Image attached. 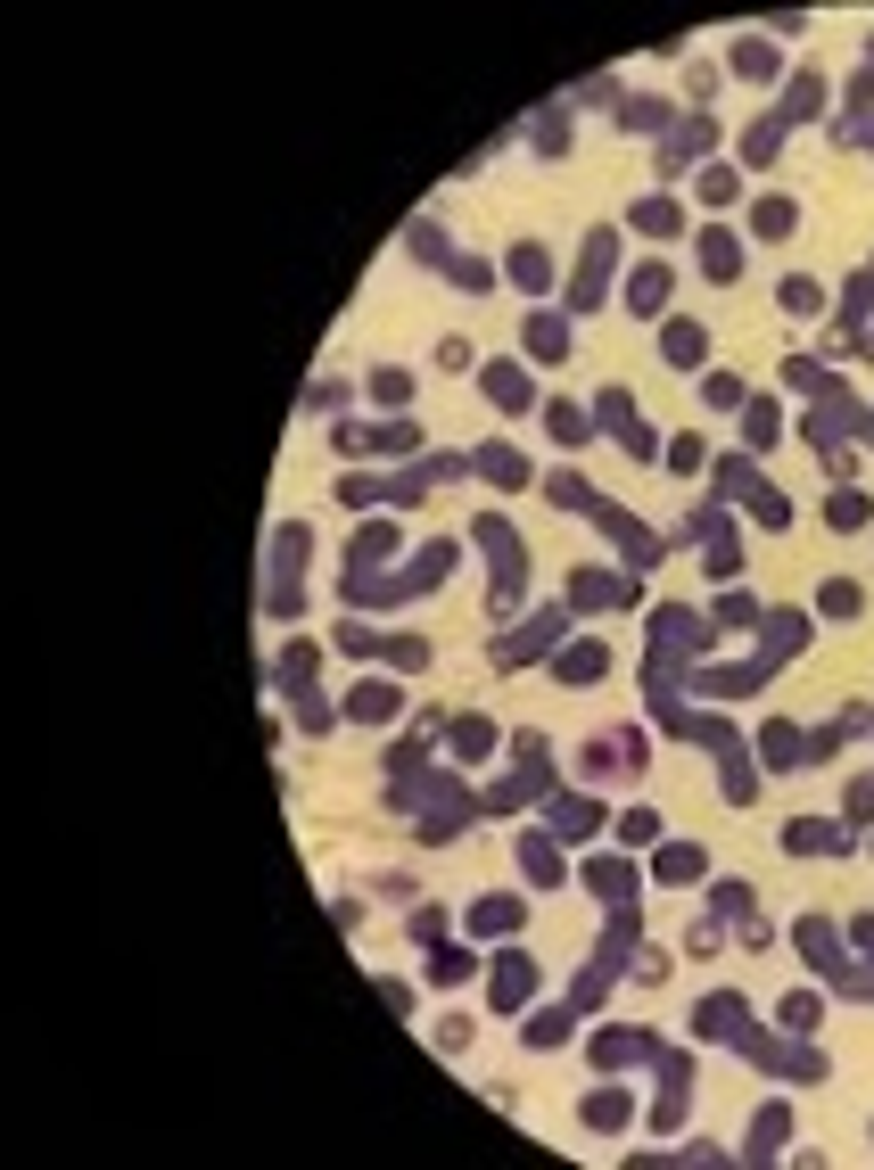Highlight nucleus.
Returning a JSON list of instances; mask_svg holds the SVG:
<instances>
[{
	"mask_svg": "<svg viewBox=\"0 0 874 1170\" xmlns=\"http://www.w3.org/2000/svg\"><path fill=\"white\" fill-rule=\"evenodd\" d=\"M701 256H710V272H718V281H734V239H726V231H710V239H701Z\"/></svg>",
	"mask_w": 874,
	"mask_h": 1170,
	"instance_id": "5",
	"label": "nucleus"
},
{
	"mask_svg": "<svg viewBox=\"0 0 874 1170\" xmlns=\"http://www.w3.org/2000/svg\"><path fill=\"white\" fill-rule=\"evenodd\" d=\"M660 347H668V363H701V330H668Z\"/></svg>",
	"mask_w": 874,
	"mask_h": 1170,
	"instance_id": "6",
	"label": "nucleus"
},
{
	"mask_svg": "<svg viewBox=\"0 0 874 1170\" xmlns=\"http://www.w3.org/2000/svg\"><path fill=\"white\" fill-rule=\"evenodd\" d=\"M512 923H520V907H512V899H487L479 915H470V932H512Z\"/></svg>",
	"mask_w": 874,
	"mask_h": 1170,
	"instance_id": "3",
	"label": "nucleus"
},
{
	"mask_svg": "<svg viewBox=\"0 0 874 1170\" xmlns=\"http://www.w3.org/2000/svg\"><path fill=\"white\" fill-rule=\"evenodd\" d=\"M734 75H776V50L767 42H734Z\"/></svg>",
	"mask_w": 874,
	"mask_h": 1170,
	"instance_id": "2",
	"label": "nucleus"
},
{
	"mask_svg": "<svg viewBox=\"0 0 874 1170\" xmlns=\"http://www.w3.org/2000/svg\"><path fill=\"white\" fill-rule=\"evenodd\" d=\"M660 874H668V882H693V874H701V857H693V841H677V849H668V857H660Z\"/></svg>",
	"mask_w": 874,
	"mask_h": 1170,
	"instance_id": "4",
	"label": "nucleus"
},
{
	"mask_svg": "<svg viewBox=\"0 0 874 1170\" xmlns=\"http://www.w3.org/2000/svg\"><path fill=\"white\" fill-rule=\"evenodd\" d=\"M619 1121H627V1096H602V1088H594V1096H586V1129H619Z\"/></svg>",
	"mask_w": 874,
	"mask_h": 1170,
	"instance_id": "1",
	"label": "nucleus"
}]
</instances>
